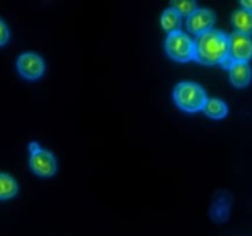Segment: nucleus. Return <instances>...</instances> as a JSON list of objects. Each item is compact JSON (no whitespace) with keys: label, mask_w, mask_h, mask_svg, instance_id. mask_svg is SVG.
Segmentation results:
<instances>
[{"label":"nucleus","mask_w":252,"mask_h":236,"mask_svg":"<svg viewBox=\"0 0 252 236\" xmlns=\"http://www.w3.org/2000/svg\"><path fill=\"white\" fill-rule=\"evenodd\" d=\"M229 54L228 34L219 30L204 32L194 41V59L206 65L223 64Z\"/></svg>","instance_id":"1"},{"label":"nucleus","mask_w":252,"mask_h":236,"mask_svg":"<svg viewBox=\"0 0 252 236\" xmlns=\"http://www.w3.org/2000/svg\"><path fill=\"white\" fill-rule=\"evenodd\" d=\"M174 100L186 112H198L207 102V93L201 85L191 81L180 83L174 90Z\"/></svg>","instance_id":"2"},{"label":"nucleus","mask_w":252,"mask_h":236,"mask_svg":"<svg viewBox=\"0 0 252 236\" xmlns=\"http://www.w3.org/2000/svg\"><path fill=\"white\" fill-rule=\"evenodd\" d=\"M165 51L174 60L189 61L194 59V42L184 32H174L165 41Z\"/></svg>","instance_id":"3"},{"label":"nucleus","mask_w":252,"mask_h":236,"mask_svg":"<svg viewBox=\"0 0 252 236\" xmlns=\"http://www.w3.org/2000/svg\"><path fill=\"white\" fill-rule=\"evenodd\" d=\"M229 54L228 57L233 61H245L248 63L252 58V39L250 36L233 32L228 36Z\"/></svg>","instance_id":"4"},{"label":"nucleus","mask_w":252,"mask_h":236,"mask_svg":"<svg viewBox=\"0 0 252 236\" xmlns=\"http://www.w3.org/2000/svg\"><path fill=\"white\" fill-rule=\"evenodd\" d=\"M17 70L27 80H36L39 79L44 73V61L38 54L27 53L21 54L17 59Z\"/></svg>","instance_id":"5"},{"label":"nucleus","mask_w":252,"mask_h":236,"mask_svg":"<svg viewBox=\"0 0 252 236\" xmlns=\"http://www.w3.org/2000/svg\"><path fill=\"white\" fill-rule=\"evenodd\" d=\"M30 166H31L32 171L38 176L51 177L57 171L56 157L48 150L39 149L33 154H31Z\"/></svg>","instance_id":"6"},{"label":"nucleus","mask_w":252,"mask_h":236,"mask_svg":"<svg viewBox=\"0 0 252 236\" xmlns=\"http://www.w3.org/2000/svg\"><path fill=\"white\" fill-rule=\"evenodd\" d=\"M214 21H216V16L213 12L209 9H196L191 15L187 16L186 26L191 33L199 34L204 33V32L211 31L213 27Z\"/></svg>","instance_id":"7"},{"label":"nucleus","mask_w":252,"mask_h":236,"mask_svg":"<svg viewBox=\"0 0 252 236\" xmlns=\"http://www.w3.org/2000/svg\"><path fill=\"white\" fill-rule=\"evenodd\" d=\"M230 80L238 88H244L249 85L252 78V71L249 63L245 61H234L229 68Z\"/></svg>","instance_id":"8"},{"label":"nucleus","mask_w":252,"mask_h":236,"mask_svg":"<svg viewBox=\"0 0 252 236\" xmlns=\"http://www.w3.org/2000/svg\"><path fill=\"white\" fill-rule=\"evenodd\" d=\"M233 25L236 32L250 36L252 34V11L245 9H239L231 16Z\"/></svg>","instance_id":"9"},{"label":"nucleus","mask_w":252,"mask_h":236,"mask_svg":"<svg viewBox=\"0 0 252 236\" xmlns=\"http://www.w3.org/2000/svg\"><path fill=\"white\" fill-rule=\"evenodd\" d=\"M203 112L213 119H220L228 115V106L219 98H207Z\"/></svg>","instance_id":"10"},{"label":"nucleus","mask_w":252,"mask_h":236,"mask_svg":"<svg viewBox=\"0 0 252 236\" xmlns=\"http://www.w3.org/2000/svg\"><path fill=\"white\" fill-rule=\"evenodd\" d=\"M161 26L167 33H174V32L180 31V27H181V15L174 7H169L161 15Z\"/></svg>","instance_id":"11"},{"label":"nucleus","mask_w":252,"mask_h":236,"mask_svg":"<svg viewBox=\"0 0 252 236\" xmlns=\"http://www.w3.org/2000/svg\"><path fill=\"white\" fill-rule=\"evenodd\" d=\"M19 191L17 182L10 175L0 172V199H10Z\"/></svg>","instance_id":"12"},{"label":"nucleus","mask_w":252,"mask_h":236,"mask_svg":"<svg viewBox=\"0 0 252 236\" xmlns=\"http://www.w3.org/2000/svg\"><path fill=\"white\" fill-rule=\"evenodd\" d=\"M172 7L179 12L180 15H191L197 9V5L194 1H174Z\"/></svg>","instance_id":"13"},{"label":"nucleus","mask_w":252,"mask_h":236,"mask_svg":"<svg viewBox=\"0 0 252 236\" xmlns=\"http://www.w3.org/2000/svg\"><path fill=\"white\" fill-rule=\"evenodd\" d=\"M9 29H7V26L5 25V22L0 19V46L6 43V42L9 41Z\"/></svg>","instance_id":"14"},{"label":"nucleus","mask_w":252,"mask_h":236,"mask_svg":"<svg viewBox=\"0 0 252 236\" xmlns=\"http://www.w3.org/2000/svg\"><path fill=\"white\" fill-rule=\"evenodd\" d=\"M240 5L243 6V9L252 11V0H244V1L240 2Z\"/></svg>","instance_id":"15"},{"label":"nucleus","mask_w":252,"mask_h":236,"mask_svg":"<svg viewBox=\"0 0 252 236\" xmlns=\"http://www.w3.org/2000/svg\"><path fill=\"white\" fill-rule=\"evenodd\" d=\"M39 149H41V148H39V144H38V143H36V142L31 143V144L29 145V150H30V152H31V154H33V152H36L37 150H39Z\"/></svg>","instance_id":"16"}]
</instances>
